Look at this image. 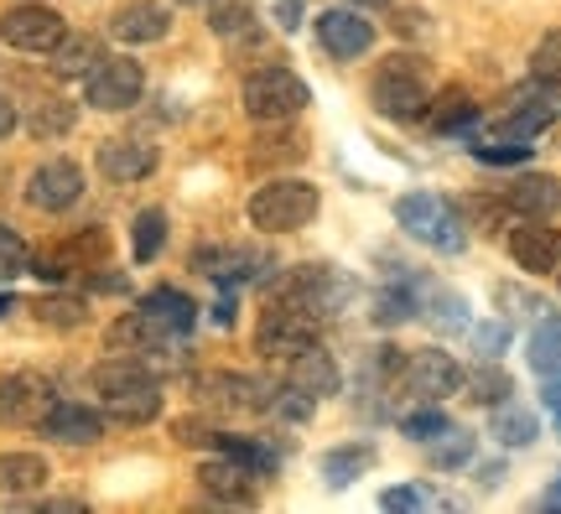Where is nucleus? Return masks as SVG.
I'll return each instance as SVG.
<instances>
[{"mask_svg": "<svg viewBox=\"0 0 561 514\" xmlns=\"http://www.w3.org/2000/svg\"><path fill=\"white\" fill-rule=\"evenodd\" d=\"M369 104L385 119H401V125H411V119L432 110V83H426V68H421L416 53H390L380 62V73L369 83Z\"/></svg>", "mask_w": 561, "mask_h": 514, "instance_id": "nucleus-3", "label": "nucleus"}, {"mask_svg": "<svg viewBox=\"0 0 561 514\" xmlns=\"http://www.w3.org/2000/svg\"><path fill=\"white\" fill-rule=\"evenodd\" d=\"M541 400H546V411L561 421V379H546V390H541Z\"/></svg>", "mask_w": 561, "mask_h": 514, "instance_id": "nucleus-49", "label": "nucleus"}, {"mask_svg": "<svg viewBox=\"0 0 561 514\" xmlns=\"http://www.w3.org/2000/svg\"><path fill=\"white\" fill-rule=\"evenodd\" d=\"M167 343H172V333H167V328H161L157 317L151 312H125L121 322H115V328H110V349H115V354H161V349H167Z\"/></svg>", "mask_w": 561, "mask_h": 514, "instance_id": "nucleus-22", "label": "nucleus"}, {"mask_svg": "<svg viewBox=\"0 0 561 514\" xmlns=\"http://www.w3.org/2000/svg\"><path fill=\"white\" fill-rule=\"evenodd\" d=\"M47 406H53V385L42 375L0 379V426H37Z\"/></svg>", "mask_w": 561, "mask_h": 514, "instance_id": "nucleus-16", "label": "nucleus"}, {"mask_svg": "<svg viewBox=\"0 0 561 514\" xmlns=\"http://www.w3.org/2000/svg\"><path fill=\"white\" fill-rule=\"evenodd\" d=\"M240 100H244V115L255 119V125H286V119H297L301 110L312 104V89H307V79H297L291 68L271 62V68L244 79Z\"/></svg>", "mask_w": 561, "mask_h": 514, "instance_id": "nucleus-6", "label": "nucleus"}, {"mask_svg": "<svg viewBox=\"0 0 561 514\" xmlns=\"http://www.w3.org/2000/svg\"><path fill=\"white\" fill-rule=\"evenodd\" d=\"M32 130H37V136H62V130H73V110H68V104H47V110L32 119Z\"/></svg>", "mask_w": 561, "mask_h": 514, "instance_id": "nucleus-46", "label": "nucleus"}, {"mask_svg": "<svg viewBox=\"0 0 561 514\" xmlns=\"http://www.w3.org/2000/svg\"><path fill=\"white\" fill-rule=\"evenodd\" d=\"M322 208V193L312 187V182L301 178H271L265 187H255L250 193V224L261 229V235H297V229H307L312 218H318Z\"/></svg>", "mask_w": 561, "mask_h": 514, "instance_id": "nucleus-2", "label": "nucleus"}, {"mask_svg": "<svg viewBox=\"0 0 561 514\" xmlns=\"http://www.w3.org/2000/svg\"><path fill=\"white\" fill-rule=\"evenodd\" d=\"M198 396L219 411H271L276 406V385H265L255 375H203L198 379Z\"/></svg>", "mask_w": 561, "mask_h": 514, "instance_id": "nucleus-14", "label": "nucleus"}, {"mask_svg": "<svg viewBox=\"0 0 561 514\" xmlns=\"http://www.w3.org/2000/svg\"><path fill=\"white\" fill-rule=\"evenodd\" d=\"M286 385L291 390H301L307 400H328V396H339V364H333V354L322 349V343H312V349H301V354L286 358Z\"/></svg>", "mask_w": 561, "mask_h": 514, "instance_id": "nucleus-17", "label": "nucleus"}, {"mask_svg": "<svg viewBox=\"0 0 561 514\" xmlns=\"http://www.w3.org/2000/svg\"><path fill=\"white\" fill-rule=\"evenodd\" d=\"M318 333H322V322L312 312H301V307H291V301L271 297L261 328H255V349H261L265 358H291V354H301V349H312Z\"/></svg>", "mask_w": 561, "mask_h": 514, "instance_id": "nucleus-8", "label": "nucleus"}, {"mask_svg": "<svg viewBox=\"0 0 561 514\" xmlns=\"http://www.w3.org/2000/svg\"><path fill=\"white\" fill-rule=\"evenodd\" d=\"M271 297L291 301V307H301V312H312L322 322V317H339L343 307H348L354 281L343 276L339 265H318V260H307V265H291V271H280V276L271 281Z\"/></svg>", "mask_w": 561, "mask_h": 514, "instance_id": "nucleus-4", "label": "nucleus"}, {"mask_svg": "<svg viewBox=\"0 0 561 514\" xmlns=\"http://www.w3.org/2000/svg\"><path fill=\"white\" fill-rule=\"evenodd\" d=\"M401 385L405 396L421 400V406H442L447 396L462 390V364L453 354H442V349H416L401 364Z\"/></svg>", "mask_w": 561, "mask_h": 514, "instance_id": "nucleus-9", "label": "nucleus"}, {"mask_svg": "<svg viewBox=\"0 0 561 514\" xmlns=\"http://www.w3.org/2000/svg\"><path fill=\"white\" fill-rule=\"evenodd\" d=\"M265 473H255L250 462H234V457H214V462H203L198 468V483L208 499H219V504H255V483Z\"/></svg>", "mask_w": 561, "mask_h": 514, "instance_id": "nucleus-18", "label": "nucleus"}, {"mask_svg": "<svg viewBox=\"0 0 561 514\" xmlns=\"http://www.w3.org/2000/svg\"><path fill=\"white\" fill-rule=\"evenodd\" d=\"M234 312H240V301H234L229 292H224L219 307H214V322H219V328H234Z\"/></svg>", "mask_w": 561, "mask_h": 514, "instance_id": "nucleus-48", "label": "nucleus"}, {"mask_svg": "<svg viewBox=\"0 0 561 514\" xmlns=\"http://www.w3.org/2000/svg\"><path fill=\"white\" fill-rule=\"evenodd\" d=\"M208 26H214V37H244L255 26V5L250 0H208Z\"/></svg>", "mask_w": 561, "mask_h": 514, "instance_id": "nucleus-36", "label": "nucleus"}, {"mask_svg": "<svg viewBox=\"0 0 561 514\" xmlns=\"http://www.w3.org/2000/svg\"><path fill=\"white\" fill-rule=\"evenodd\" d=\"M276 26L280 32H297L301 26V0H276Z\"/></svg>", "mask_w": 561, "mask_h": 514, "instance_id": "nucleus-47", "label": "nucleus"}, {"mask_svg": "<svg viewBox=\"0 0 561 514\" xmlns=\"http://www.w3.org/2000/svg\"><path fill=\"white\" fill-rule=\"evenodd\" d=\"M489 436H500L504 447H530V442L541 436V421H536V415L525 411V406H515V400H504V406H494Z\"/></svg>", "mask_w": 561, "mask_h": 514, "instance_id": "nucleus-28", "label": "nucleus"}, {"mask_svg": "<svg viewBox=\"0 0 561 514\" xmlns=\"http://www.w3.org/2000/svg\"><path fill=\"white\" fill-rule=\"evenodd\" d=\"M354 5H359V0H354ZM364 5H380V0H364Z\"/></svg>", "mask_w": 561, "mask_h": 514, "instance_id": "nucleus-53", "label": "nucleus"}, {"mask_svg": "<svg viewBox=\"0 0 561 514\" xmlns=\"http://www.w3.org/2000/svg\"><path fill=\"white\" fill-rule=\"evenodd\" d=\"M500 307H515V312L530 317L536 328H541V322H561L557 307H551L546 297H525V292H515V286H504V292H500Z\"/></svg>", "mask_w": 561, "mask_h": 514, "instance_id": "nucleus-42", "label": "nucleus"}, {"mask_svg": "<svg viewBox=\"0 0 561 514\" xmlns=\"http://www.w3.org/2000/svg\"><path fill=\"white\" fill-rule=\"evenodd\" d=\"M437 432H447V415H442V406L416 411V415H401V436H411V442H432Z\"/></svg>", "mask_w": 561, "mask_h": 514, "instance_id": "nucleus-44", "label": "nucleus"}, {"mask_svg": "<svg viewBox=\"0 0 561 514\" xmlns=\"http://www.w3.org/2000/svg\"><path fill=\"white\" fill-rule=\"evenodd\" d=\"M442 499L426 494V489H416V483H396V489H385L380 494V510H401V514H416V510H437Z\"/></svg>", "mask_w": 561, "mask_h": 514, "instance_id": "nucleus-40", "label": "nucleus"}, {"mask_svg": "<svg viewBox=\"0 0 561 514\" xmlns=\"http://www.w3.org/2000/svg\"><path fill=\"white\" fill-rule=\"evenodd\" d=\"M462 390L479 400V406H504V400L515 396V379L500 369V358H479V369L462 375Z\"/></svg>", "mask_w": 561, "mask_h": 514, "instance_id": "nucleus-29", "label": "nucleus"}, {"mask_svg": "<svg viewBox=\"0 0 561 514\" xmlns=\"http://www.w3.org/2000/svg\"><path fill=\"white\" fill-rule=\"evenodd\" d=\"M421 312L437 322L442 333H453V328H468V301L458 292H437V286H421Z\"/></svg>", "mask_w": 561, "mask_h": 514, "instance_id": "nucleus-32", "label": "nucleus"}, {"mask_svg": "<svg viewBox=\"0 0 561 514\" xmlns=\"http://www.w3.org/2000/svg\"><path fill=\"white\" fill-rule=\"evenodd\" d=\"M318 47L333 62H354L375 47V21L364 11H348V5H333V11H318Z\"/></svg>", "mask_w": 561, "mask_h": 514, "instance_id": "nucleus-11", "label": "nucleus"}, {"mask_svg": "<svg viewBox=\"0 0 561 514\" xmlns=\"http://www.w3.org/2000/svg\"><path fill=\"white\" fill-rule=\"evenodd\" d=\"M426 115H432V125H437V130H468V125L479 119V104L468 100L462 89H447L442 100H432V110H426Z\"/></svg>", "mask_w": 561, "mask_h": 514, "instance_id": "nucleus-37", "label": "nucleus"}, {"mask_svg": "<svg viewBox=\"0 0 561 514\" xmlns=\"http://www.w3.org/2000/svg\"><path fill=\"white\" fill-rule=\"evenodd\" d=\"M11 130H16V104H11V100H0V140L11 136Z\"/></svg>", "mask_w": 561, "mask_h": 514, "instance_id": "nucleus-50", "label": "nucleus"}, {"mask_svg": "<svg viewBox=\"0 0 561 514\" xmlns=\"http://www.w3.org/2000/svg\"><path fill=\"white\" fill-rule=\"evenodd\" d=\"M94 390L104 400V415L121 426H146L161 415V379L146 369L140 354H115L94 369Z\"/></svg>", "mask_w": 561, "mask_h": 514, "instance_id": "nucleus-1", "label": "nucleus"}, {"mask_svg": "<svg viewBox=\"0 0 561 514\" xmlns=\"http://www.w3.org/2000/svg\"><path fill=\"white\" fill-rule=\"evenodd\" d=\"M530 151H536L530 140H500V136L473 146V157L489 161V167H515V161H530Z\"/></svg>", "mask_w": 561, "mask_h": 514, "instance_id": "nucleus-41", "label": "nucleus"}, {"mask_svg": "<svg viewBox=\"0 0 561 514\" xmlns=\"http://www.w3.org/2000/svg\"><path fill=\"white\" fill-rule=\"evenodd\" d=\"M172 32V11L161 0H130L110 16V37L115 42H130V47H146V42H161Z\"/></svg>", "mask_w": 561, "mask_h": 514, "instance_id": "nucleus-19", "label": "nucleus"}, {"mask_svg": "<svg viewBox=\"0 0 561 514\" xmlns=\"http://www.w3.org/2000/svg\"><path fill=\"white\" fill-rule=\"evenodd\" d=\"M396 224H401V235H411L426 250H442V255H458L468 244V224H462L458 203L437 198V193H405L396 203Z\"/></svg>", "mask_w": 561, "mask_h": 514, "instance_id": "nucleus-5", "label": "nucleus"}, {"mask_svg": "<svg viewBox=\"0 0 561 514\" xmlns=\"http://www.w3.org/2000/svg\"><path fill=\"white\" fill-rule=\"evenodd\" d=\"M541 510H561V478H557V483H551V489L541 494Z\"/></svg>", "mask_w": 561, "mask_h": 514, "instance_id": "nucleus-51", "label": "nucleus"}, {"mask_svg": "<svg viewBox=\"0 0 561 514\" xmlns=\"http://www.w3.org/2000/svg\"><path fill=\"white\" fill-rule=\"evenodd\" d=\"M421 312V286L416 281H390L380 297H375V322L380 328H401Z\"/></svg>", "mask_w": 561, "mask_h": 514, "instance_id": "nucleus-27", "label": "nucleus"}, {"mask_svg": "<svg viewBox=\"0 0 561 514\" xmlns=\"http://www.w3.org/2000/svg\"><path fill=\"white\" fill-rule=\"evenodd\" d=\"M546 125H551V110H546V104H515V110L494 125V136L500 140H536Z\"/></svg>", "mask_w": 561, "mask_h": 514, "instance_id": "nucleus-35", "label": "nucleus"}, {"mask_svg": "<svg viewBox=\"0 0 561 514\" xmlns=\"http://www.w3.org/2000/svg\"><path fill=\"white\" fill-rule=\"evenodd\" d=\"M47 478H53V468L42 453H0V494L5 499L37 494Z\"/></svg>", "mask_w": 561, "mask_h": 514, "instance_id": "nucleus-24", "label": "nucleus"}, {"mask_svg": "<svg viewBox=\"0 0 561 514\" xmlns=\"http://www.w3.org/2000/svg\"><path fill=\"white\" fill-rule=\"evenodd\" d=\"M140 312H151L172 338H182V333H193V328H198V301L187 297V292H178V286H157V292H146V297H140Z\"/></svg>", "mask_w": 561, "mask_h": 514, "instance_id": "nucleus-23", "label": "nucleus"}, {"mask_svg": "<svg viewBox=\"0 0 561 514\" xmlns=\"http://www.w3.org/2000/svg\"><path fill=\"white\" fill-rule=\"evenodd\" d=\"M510 260L525 276H557L561 265V229H551L546 218H520L510 229Z\"/></svg>", "mask_w": 561, "mask_h": 514, "instance_id": "nucleus-13", "label": "nucleus"}, {"mask_svg": "<svg viewBox=\"0 0 561 514\" xmlns=\"http://www.w3.org/2000/svg\"><path fill=\"white\" fill-rule=\"evenodd\" d=\"M79 198H83V167L68 157L42 161L37 172L26 178V203L42 208V214H68Z\"/></svg>", "mask_w": 561, "mask_h": 514, "instance_id": "nucleus-12", "label": "nucleus"}, {"mask_svg": "<svg viewBox=\"0 0 561 514\" xmlns=\"http://www.w3.org/2000/svg\"><path fill=\"white\" fill-rule=\"evenodd\" d=\"M100 172L110 182H140L157 172V146H146L136 136H115V140H100Z\"/></svg>", "mask_w": 561, "mask_h": 514, "instance_id": "nucleus-20", "label": "nucleus"}, {"mask_svg": "<svg viewBox=\"0 0 561 514\" xmlns=\"http://www.w3.org/2000/svg\"><path fill=\"white\" fill-rule=\"evenodd\" d=\"M73 271H79V265L68 260V250H62V244H58V250H42V255H32V276H42L47 286H62Z\"/></svg>", "mask_w": 561, "mask_h": 514, "instance_id": "nucleus-43", "label": "nucleus"}, {"mask_svg": "<svg viewBox=\"0 0 561 514\" xmlns=\"http://www.w3.org/2000/svg\"><path fill=\"white\" fill-rule=\"evenodd\" d=\"M473 349H479V358H500L510 349V322H479L473 328Z\"/></svg>", "mask_w": 561, "mask_h": 514, "instance_id": "nucleus-45", "label": "nucleus"}, {"mask_svg": "<svg viewBox=\"0 0 561 514\" xmlns=\"http://www.w3.org/2000/svg\"><path fill=\"white\" fill-rule=\"evenodd\" d=\"M42 436H53L62 447H89V442H100L104 436V415L94 406H79V400H53L37 421Z\"/></svg>", "mask_w": 561, "mask_h": 514, "instance_id": "nucleus-15", "label": "nucleus"}, {"mask_svg": "<svg viewBox=\"0 0 561 514\" xmlns=\"http://www.w3.org/2000/svg\"><path fill=\"white\" fill-rule=\"evenodd\" d=\"M525 358H530V369L541 379H561V322H541V328L530 333Z\"/></svg>", "mask_w": 561, "mask_h": 514, "instance_id": "nucleus-31", "label": "nucleus"}, {"mask_svg": "<svg viewBox=\"0 0 561 514\" xmlns=\"http://www.w3.org/2000/svg\"><path fill=\"white\" fill-rule=\"evenodd\" d=\"M62 37H68V21L42 0H21L0 16V42L16 47V53H53Z\"/></svg>", "mask_w": 561, "mask_h": 514, "instance_id": "nucleus-10", "label": "nucleus"}, {"mask_svg": "<svg viewBox=\"0 0 561 514\" xmlns=\"http://www.w3.org/2000/svg\"><path fill=\"white\" fill-rule=\"evenodd\" d=\"M504 208L520 218H551L561 208V182L551 172H525L504 187Z\"/></svg>", "mask_w": 561, "mask_h": 514, "instance_id": "nucleus-21", "label": "nucleus"}, {"mask_svg": "<svg viewBox=\"0 0 561 514\" xmlns=\"http://www.w3.org/2000/svg\"><path fill=\"white\" fill-rule=\"evenodd\" d=\"M468 457H473V436L458 432V426H447V432H437L432 442H426V462H432V468H442V473L462 468Z\"/></svg>", "mask_w": 561, "mask_h": 514, "instance_id": "nucleus-33", "label": "nucleus"}, {"mask_svg": "<svg viewBox=\"0 0 561 514\" xmlns=\"http://www.w3.org/2000/svg\"><path fill=\"white\" fill-rule=\"evenodd\" d=\"M369 462H375V447H369V442H343V447H328V453H322V478H328V489H348Z\"/></svg>", "mask_w": 561, "mask_h": 514, "instance_id": "nucleus-25", "label": "nucleus"}, {"mask_svg": "<svg viewBox=\"0 0 561 514\" xmlns=\"http://www.w3.org/2000/svg\"><path fill=\"white\" fill-rule=\"evenodd\" d=\"M161 244H167V214L161 208H140L136 224H130V255H136V265H151L161 255Z\"/></svg>", "mask_w": 561, "mask_h": 514, "instance_id": "nucleus-30", "label": "nucleus"}, {"mask_svg": "<svg viewBox=\"0 0 561 514\" xmlns=\"http://www.w3.org/2000/svg\"><path fill=\"white\" fill-rule=\"evenodd\" d=\"M140 94H146V68L136 58H125V53H104L89 73H83V104H94L104 115H125V110H136Z\"/></svg>", "mask_w": 561, "mask_h": 514, "instance_id": "nucleus-7", "label": "nucleus"}, {"mask_svg": "<svg viewBox=\"0 0 561 514\" xmlns=\"http://www.w3.org/2000/svg\"><path fill=\"white\" fill-rule=\"evenodd\" d=\"M32 271V250H26V239L11 229V224H0V281H16Z\"/></svg>", "mask_w": 561, "mask_h": 514, "instance_id": "nucleus-39", "label": "nucleus"}, {"mask_svg": "<svg viewBox=\"0 0 561 514\" xmlns=\"http://www.w3.org/2000/svg\"><path fill=\"white\" fill-rule=\"evenodd\" d=\"M104 58V47H100V37H83V32H68V37L53 47V73L58 79H83L94 62Z\"/></svg>", "mask_w": 561, "mask_h": 514, "instance_id": "nucleus-26", "label": "nucleus"}, {"mask_svg": "<svg viewBox=\"0 0 561 514\" xmlns=\"http://www.w3.org/2000/svg\"><path fill=\"white\" fill-rule=\"evenodd\" d=\"M11 307H16V297H11V292H0V317L11 312Z\"/></svg>", "mask_w": 561, "mask_h": 514, "instance_id": "nucleus-52", "label": "nucleus"}, {"mask_svg": "<svg viewBox=\"0 0 561 514\" xmlns=\"http://www.w3.org/2000/svg\"><path fill=\"white\" fill-rule=\"evenodd\" d=\"M557 286H561V265H557Z\"/></svg>", "mask_w": 561, "mask_h": 514, "instance_id": "nucleus-54", "label": "nucleus"}, {"mask_svg": "<svg viewBox=\"0 0 561 514\" xmlns=\"http://www.w3.org/2000/svg\"><path fill=\"white\" fill-rule=\"evenodd\" d=\"M32 312H37L47 328H83V322H89V301L62 297V292H47V297L32 301Z\"/></svg>", "mask_w": 561, "mask_h": 514, "instance_id": "nucleus-34", "label": "nucleus"}, {"mask_svg": "<svg viewBox=\"0 0 561 514\" xmlns=\"http://www.w3.org/2000/svg\"><path fill=\"white\" fill-rule=\"evenodd\" d=\"M530 79L561 89V32H546V37L536 42V53H530Z\"/></svg>", "mask_w": 561, "mask_h": 514, "instance_id": "nucleus-38", "label": "nucleus"}]
</instances>
